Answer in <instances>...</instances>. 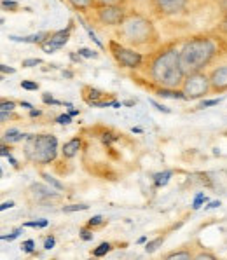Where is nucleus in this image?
Masks as SVG:
<instances>
[{
    "mask_svg": "<svg viewBox=\"0 0 227 260\" xmlns=\"http://www.w3.org/2000/svg\"><path fill=\"white\" fill-rule=\"evenodd\" d=\"M154 35H156V30H154L152 23L143 16L131 14L121 25V37L126 39L129 44H135V46L150 42Z\"/></svg>",
    "mask_w": 227,
    "mask_h": 260,
    "instance_id": "20e7f679",
    "label": "nucleus"
},
{
    "mask_svg": "<svg viewBox=\"0 0 227 260\" xmlns=\"http://www.w3.org/2000/svg\"><path fill=\"white\" fill-rule=\"evenodd\" d=\"M154 82L163 87H178L185 79V72L180 65V51L166 49L154 59L150 67Z\"/></svg>",
    "mask_w": 227,
    "mask_h": 260,
    "instance_id": "f257e3e1",
    "label": "nucleus"
},
{
    "mask_svg": "<svg viewBox=\"0 0 227 260\" xmlns=\"http://www.w3.org/2000/svg\"><path fill=\"white\" fill-rule=\"evenodd\" d=\"M196 258L198 260H215V257H213L212 253H199Z\"/></svg>",
    "mask_w": 227,
    "mask_h": 260,
    "instance_id": "e433bc0d",
    "label": "nucleus"
},
{
    "mask_svg": "<svg viewBox=\"0 0 227 260\" xmlns=\"http://www.w3.org/2000/svg\"><path fill=\"white\" fill-rule=\"evenodd\" d=\"M110 49L114 51V56L122 67L126 69H138L142 63V54L140 53H135L131 49H126V47L117 46L115 42L110 44Z\"/></svg>",
    "mask_w": 227,
    "mask_h": 260,
    "instance_id": "0eeeda50",
    "label": "nucleus"
},
{
    "mask_svg": "<svg viewBox=\"0 0 227 260\" xmlns=\"http://www.w3.org/2000/svg\"><path fill=\"white\" fill-rule=\"evenodd\" d=\"M25 154L30 161L37 165H47L54 161L58 154V140L53 135H37V137H26Z\"/></svg>",
    "mask_w": 227,
    "mask_h": 260,
    "instance_id": "7ed1b4c3",
    "label": "nucleus"
},
{
    "mask_svg": "<svg viewBox=\"0 0 227 260\" xmlns=\"http://www.w3.org/2000/svg\"><path fill=\"white\" fill-rule=\"evenodd\" d=\"M41 63H42V59H39V58L23 59V67H25V69H31V67H37V65H41Z\"/></svg>",
    "mask_w": 227,
    "mask_h": 260,
    "instance_id": "5701e85b",
    "label": "nucleus"
},
{
    "mask_svg": "<svg viewBox=\"0 0 227 260\" xmlns=\"http://www.w3.org/2000/svg\"><path fill=\"white\" fill-rule=\"evenodd\" d=\"M42 100H44V103H58V102H54L53 100V96H51L49 93H46L42 96Z\"/></svg>",
    "mask_w": 227,
    "mask_h": 260,
    "instance_id": "ea45409f",
    "label": "nucleus"
},
{
    "mask_svg": "<svg viewBox=\"0 0 227 260\" xmlns=\"http://www.w3.org/2000/svg\"><path fill=\"white\" fill-rule=\"evenodd\" d=\"M87 210L86 205H70V206H63V211L65 213H72V211H84Z\"/></svg>",
    "mask_w": 227,
    "mask_h": 260,
    "instance_id": "4be33fe9",
    "label": "nucleus"
},
{
    "mask_svg": "<svg viewBox=\"0 0 227 260\" xmlns=\"http://www.w3.org/2000/svg\"><path fill=\"white\" fill-rule=\"evenodd\" d=\"M154 9L161 16H175L185 9L187 0H152Z\"/></svg>",
    "mask_w": 227,
    "mask_h": 260,
    "instance_id": "6e6552de",
    "label": "nucleus"
},
{
    "mask_svg": "<svg viewBox=\"0 0 227 260\" xmlns=\"http://www.w3.org/2000/svg\"><path fill=\"white\" fill-rule=\"evenodd\" d=\"M159 96L163 98H178V100H187V96L184 94V91H175L173 87H163L157 91Z\"/></svg>",
    "mask_w": 227,
    "mask_h": 260,
    "instance_id": "f8f14e48",
    "label": "nucleus"
},
{
    "mask_svg": "<svg viewBox=\"0 0 227 260\" xmlns=\"http://www.w3.org/2000/svg\"><path fill=\"white\" fill-rule=\"evenodd\" d=\"M21 107H25V109H31V105H30V103H26V102H21Z\"/></svg>",
    "mask_w": 227,
    "mask_h": 260,
    "instance_id": "49530a36",
    "label": "nucleus"
},
{
    "mask_svg": "<svg viewBox=\"0 0 227 260\" xmlns=\"http://www.w3.org/2000/svg\"><path fill=\"white\" fill-rule=\"evenodd\" d=\"M126 0H94V7H107V6H124Z\"/></svg>",
    "mask_w": 227,
    "mask_h": 260,
    "instance_id": "f3484780",
    "label": "nucleus"
},
{
    "mask_svg": "<svg viewBox=\"0 0 227 260\" xmlns=\"http://www.w3.org/2000/svg\"><path fill=\"white\" fill-rule=\"evenodd\" d=\"M26 138V135H21L18 129H11L4 135V142H9V143H14V142H19V140Z\"/></svg>",
    "mask_w": 227,
    "mask_h": 260,
    "instance_id": "2eb2a0df",
    "label": "nucleus"
},
{
    "mask_svg": "<svg viewBox=\"0 0 227 260\" xmlns=\"http://www.w3.org/2000/svg\"><path fill=\"white\" fill-rule=\"evenodd\" d=\"M0 70H2L4 72V74H14V69H9V67H7V65H0Z\"/></svg>",
    "mask_w": 227,
    "mask_h": 260,
    "instance_id": "79ce46f5",
    "label": "nucleus"
},
{
    "mask_svg": "<svg viewBox=\"0 0 227 260\" xmlns=\"http://www.w3.org/2000/svg\"><path fill=\"white\" fill-rule=\"evenodd\" d=\"M96 18L100 23H103L107 26H121L128 16H126L124 6H107V7H98Z\"/></svg>",
    "mask_w": 227,
    "mask_h": 260,
    "instance_id": "423d86ee",
    "label": "nucleus"
},
{
    "mask_svg": "<svg viewBox=\"0 0 227 260\" xmlns=\"http://www.w3.org/2000/svg\"><path fill=\"white\" fill-rule=\"evenodd\" d=\"M220 30L224 31V34H227V11H225L224 19H222V23H220Z\"/></svg>",
    "mask_w": 227,
    "mask_h": 260,
    "instance_id": "a19ab883",
    "label": "nucleus"
},
{
    "mask_svg": "<svg viewBox=\"0 0 227 260\" xmlns=\"http://www.w3.org/2000/svg\"><path fill=\"white\" fill-rule=\"evenodd\" d=\"M109 250H110V245H109V243H102V245H100V246L96 248V250L93 251V255H94V257H103V255H105Z\"/></svg>",
    "mask_w": 227,
    "mask_h": 260,
    "instance_id": "412c9836",
    "label": "nucleus"
},
{
    "mask_svg": "<svg viewBox=\"0 0 227 260\" xmlns=\"http://www.w3.org/2000/svg\"><path fill=\"white\" fill-rule=\"evenodd\" d=\"M30 114H31V117H35V115H41V110H31Z\"/></svg>",
    "mask_w": 227,
    "mask_h": 260,
    "instance_id": "a18cd8bd",
    "label": "nucleus"
},
{
    "mask_svg": "<svg viewBox=\"0 0 227 260\" xmlns=\"http://www.w3.org/2000/svg\"><path fill=\"white\" fill-rule=\"evenodd\" d=\"M170 177H171V171H165V173L156 175V185H157V187L165 185V183L168 182V178H170Z\"/></svg>",
    "mask_w": 227,
    "mask_h": 260,
    "instance_id": "aec40b11",
    "label": "nucleus"
},
{
    "mask_svg": "<svg viewBox=\"0 0 227 260\" xmlns=\"http://www.w3.org/2000/svg\"><path fill=\"white\" fill-rule=\"evenodd\" d=\"M75 11H87L94 7V0H67Z\"/></svg>",
    "mask_w": 227,
    "mask_h": 260,
    "instance_id": "ddd939ff",
    "label": "nucleus"
},
{
    "mask_svg": "<svg viewBox=\"0 0 227 260\" xmlns=\"http://www.w3.org/2000/svg\"><path fill=\"white\" fill-rule=\"evenodd\" d=\"M56 121H58L59 124H70V122H72V115H70V114H63V115H59Z\"/></svg>",
    "mask_w": 227,
    "mask_h": 260,
    "instance_id": "c85d7f7f",
    "label": "nucleus"
},
{
    "mask_svg": "<svg viewBox=\"0 0 227 260\" xmlns=\"http://www.w3.org/2000/svg\"><path fill=\"white\" fill-rule=\"evenodd\" d=\"M42 178L46 180V182L49 183V185H53L54 189H58V190H63V189H65V187H63V183H61V182H58L56 178H53V177H51V175L42 173Z\"/></svg>",
    "mask_w": 227,
    "mask_h": 260,
    "instance_id": "a211bd4d",
    "label": "nucleus"
},
{
    "mask_svg": "<svg viewBox=\"0 0 227 260\" xmlns=\"http://www.w3.org/2000/svg\"><path fill=\"white\" fill-rule=\"evenodd\" d=\"M79 53H81L82 56H86V58H94V56H96V53H93L91 49H81Z\"/></svg>",
    "mask_w": 227,
    "mask_h": 260,
    "instance_id": "f704fd0d",
    "label": "nucleus"
},
{
    "mask_svg": "<svg viewBox=\"0 0 227 260\" xmlns=\"http://www.w3.org/2000/svg\"><path fill=\"white\" fill-rule=\"evenodd\" d=\"M203 201H206L205 194H198V196H196V199H194V205H192L194 210H198V208L201 206V203H203Z\"/></svg>",
    "mask_w": 227,
    "mask_h": 260,
    "instance_id": "cd10ccee",
    "label": "nucleus"
},
{
    "mask_svg": "<svg viewBox=\"0 0 227 260\" xmlns=\"http://www.w3.org/2000/svg\"><path fill=\"white\" fill-rule=\"evenodd\" d=\"M21 87H23V89H28V91H37L39 84L37 82H30V81H21Z\"/></svg>",
    "mask_w": 227,
    "mask_h": 260,
    "instance_id": "393cba45",
    "label": "nucleus"
},
{
    "mask_svg": "<svg viewBox=\"0 0 227 260\" xmlns=\"http://www.w3.org/2000/svg\"><path fill=\"white\" fill-rule=\"evenodd\" d=\"M34 246H35V243L31 241V239H28V241L23 243V250L28 251V253H31V251H34Z\"/></svg>",
    "mask_w": 227,
    "mask_h": 260,
    "instance_id": "7c9ffc66",
    "label": "nucleus"
},
{
    "mask_svg": "<svg viewBox=\"0 0 227 260\" xmlns=\"http://www.w3.org/2000/svg\"><path fill=\"white\" fill-rule=\"evenodd\" d=\"M31 192H34L37 199H44V198H51V196H54L53 190L46 189V187H42V185H34L31 187Z\"/></svg>",
    "mask_w": 227,
    "mask_h": 260,
    "instance_id": "4468645a",
    "label": "nucleus"
},
{
    "mask_svg": "<svg viewBox=\"0 0 227 260\" xmlns=\"http://www.w3.org/2000/svg\"><path fill=\"white\" fill-rule=\"evenodd\" d=\"M168 258L175 260V258H184V260H189L190 258V253H187V251H177V253H170Z\"/></svg>",
    "mask_w": 227,
    "mask_h": 260,
    "instance_id": "b1692460",
    "label": "nucleus"
},
{
    "mask_svg": "<svg viewBox=\"0 0 227 260\" xmlns=\"http://www.w3.org/2000/svg\"><path fill=\"white\" fill-rule=\"evenodd\" d=\"M13 206H14V203H13V201H9V203H2V206H0V210L6 211L7 208H13Z\"/></svg>",
    "mask_w": 227,
    "mask_h": 260,
    "instance_id": "37998d69",
    "label": "nucleus"
},
{
    "mask_svg": "<svg viewBox=\"0 0 227 260\" xmlns=\"http://www.w3.org/2000/svg\"><path fill=\"white\" fill-rule=\"evenodd\" d=\"M210 89H212V86H210V77H206L201 72L187 74L184 82H182V91H184V94L187 96V100L203 98Z\"/></svg>",
    "mask_w": 227,
    "mask_h": 260,
    "instance_id": "39448f33",
    "label": "nucleus"
},
{
    "mask_svg": "<svg viewBox=\"0 0 227 260\" xmlns=\"http://www.w3.org/2000/svg\"><path fill=\"white\" fill-rule=\"evenodd\" d=\"M18 234H19V231H14L11 236H2V239H4V241H13L14 238H18Z\"/></svg>",
    "mask_w": 227,
    "mask_h": 260,
    "instance_id": "58836bf2",
    "label": "nucleus"
},
{
    "mask_svg": "<svg viewBox=\"0 0 227 260\" xmlns=\"http://www.w3.org/2000/svg\"><path fill=\"white\" fill-rule=\"evenodd\" d=\"M217 206H220V203H218V201H215V203H210V205L206 206V208H208V210H212V208H217Z\"/></svg>",
    "mask_w": 227,
    "mask_h": 260,
    "instance_id": "c03bdc74",
    "label": "nucleus"
},
{
    "mask_svg": "<svg viewBox=\"0 0 227 260\" xmlns=\"http://www.w3.org/2000/svg\"><path fill=\"white\" fill-rule=\"evenodd\" d=\"M53 246H54V238L53 236H49V238L46 239V243H44V248H46V250H51Z\"/></svg>",
    "mask_w": 227,
    "mask_h": 260,
    "instance_id": "473e14b6",
    "label": "nucleus"
},
{
    "mask_svg": "<svg viewBox=\"0 0 227 260\" xmlns=\"http://www.w3.org/2000/svg\"><path fill=\"white\" fill-rule=\"evenodd\" d=\"M46 225H47V220H39V222L25 223V227H46Z\"/></svg>",
    "mask_w": 227,
    "mask_h": 260,
    "instance_id": "c756f323",
    "label": "nucleus"
},
{
    "mask_svg": "<svg viewBox=\"0 0 227 260\" xmlns=\"http://www.w3.org/2000/svg\"><path fill=\"white\" fill-rule=\"evenodd\" d=\"M2 7H4V9L16 11V9H18V4H16V2H11V0H4V2H2Z\"/></svg>",
    "mask_w": 227,
    "mask_h": 260,
    "instance_id": "bb28decb",
    "label": "nucleus"
},
{
    "mask_svg": "<svg viewBox=\"0 0 227 260\" xmlns=\"http://www.w3.org/2000/svg\"><path fill=\"white\" fill-rule=\"evenodd\" d=\"M69 35H70L69 30H59V31H56V34L51 35L49 42L53 44V46H56V47H61V46H65L67 41H69Z\"/></svg>",
    "mask_w": 227,
    "mask_h": 260,
    "instance_id": "9b49d317",
    "label": "nucleus"
},
{
    "mask_svg": "<svg viewBox=\"0 0 227 260\" xmlns=\"http://www.w3.org/2000/svg\"><path fill=\"white\" fill-rule=\"evenodd\" d=\"M79 149H81V140H79V138L70 140V142H67L65 145H63V150H61L63 152V157L72 159L79 152Z\"/></svg>",
    "mask_w": 227,
    "mask_h": 260,
    "instance_id": "9d476101",
    "label": "nucleus"
},
{
    "mask_svg": "<svg viewBox=\"0 0 227 260\" xmlns=\"http://www.w3.org/2000/svg\"><path fill=\"white\" fill-rule=\"evenodd\" d=\"M102 222H103V218H102V217H93V218L89 220V225H91V227H93V225H100Z\"/></svg>",
    "mask_w": 227,
    "mask_h": 260,
    "instance_id": "4c0bfd02",
    "label": "nucleus"
},
{
    "mask_svg": "<svg viewBox=\"0 0 227 260\" xmlns=\"http://www.w3.org/2000/svg\"><path fill=\"white\" fill-rule=\"evenodd\" d=\"M137 2H147V0H137Z\"/></svg>",
    "mask_w": 227,
    "mask_h": 260,
    "instance_id": "de8ad7c7",
    "label": "nucleus"
},
{
    "mask_svg": "<svg viewBox=\"0 0 227 260\" xmlns=\"http://www.w3.org/2000/svg\"><path fill=\"white\" fill-rule=\"evenodd\" d=\"M218 105V100H208V102H203L201 103V109H206V107H213Z\"/></svg>",
    "mask_w": 227,
    "mask_h": 260,
    "instance_id": "72a5a7b5",
    "label": "nucleus"
},
{
    "mask_svg": "<svg viewBox=\"0 0 227 260\" xmlns=\"http://www.w3.org/2000/svg\"><path fill=\"white\" fill-rule=\"evenodd\" d=\"M150 103H152L154 107L159 110V112H166V114H170V109H166V107H163V105H159L157 102H154V100H150Z\"/></svg>",
    "mask_w": 227,
    "mask_h": 260,
    "instance_id": "c9c22d12",
    "label": "nucleus"
},
{
    "mask_svg": "<svg viewBox=\"0 0 227 260\" xmlns=\"http://www.w3.org/2000/svg\"><path fill=\"white\" fill-rule=\"evenodd\" d=\"M14 107H16L14 102H2L0 110H2V112H11V110H14Z\"/></svg>",
    "mask_w": 227,
    "mask_h": 260,
    "instance_id": "a878e982",
    "label": "nucleus"
},
{
    "mask_svg": "<svg viewBox=\"0 0 227 260\" xmlns=\"http://www.w3.org/2000/svg\"><path fill=\"white\" fill-rule=\"evenodd\" d=\"M163 245V238H157V239H152V241H149L147 243V246H145V251L147 253H154V251L157 250L159 246Z\"/></svg>",
    "mask_w": 227,
    "mask_h": 260,
    "instance_id": "6ab92c4d",
    "label": "nucleus"
},
{
    "mask_svg": "<svg viewBox=\"0 0 227 260\" xmlns=\"http://www.w3.org/2000/svg\"><path fill=\"white\" fill-rule=\"evenodd\" d=\"M81 238L84 239V241H91V239H93V234H91L87 229H82L81 231Z\"/></svg>",
    "mask_w": 227,
    "mask_h": 260,
    "instance_id": "2f4dec72",
    "label": "nucleus"
},
{
    "mask_svg": "<svg viewBox=\"0 0 227 260\" xmlns=\"http://www.w3.org/2000/svg\"><path fill=\"white\" fill-rule=\"evenodd\" d=\"M215 53H217V46L208 37H196L185 42L180 49V65L185 75L201 72L213 59Z\"/></svg>",
    "mask_w": 227,
    "mask_h": 260,
    "instance_id": "f03ea898",
    "label": "nucleus"
},
{
    "mask_svg": "<svg viewBox=\"0 0 227 260\" xmlns=\"http://www.w3.org/2000/svg\"><path fill=\"white\" fill-rule=\"evenodd\" d=\"M210 86L215 93H224L227 91V67H220V69L213 70L210 75Z\"/></svg>",
    "mask_w": 227,
    "mask_h": 260,
    "instance_id": "1a4fd4ad",
    "label": "nucleus"
},
{
    "mask_svg": "<svg viewBox=\"0 0 227 260\" xmlns=\"http://www.w3.org/2000/svg\"><path fill=\"white\" fill-rule=\"evenodd\" d=\"M44 37L42 34H37V35H30V37H16V35H11V41H16V42H41V39Z\"/></svg>",
    "mask_w": 227,
    "mask_h": 260,
    "instance_id": "dca6fc26",
    "label": "nucleus"
}]
</instances>
